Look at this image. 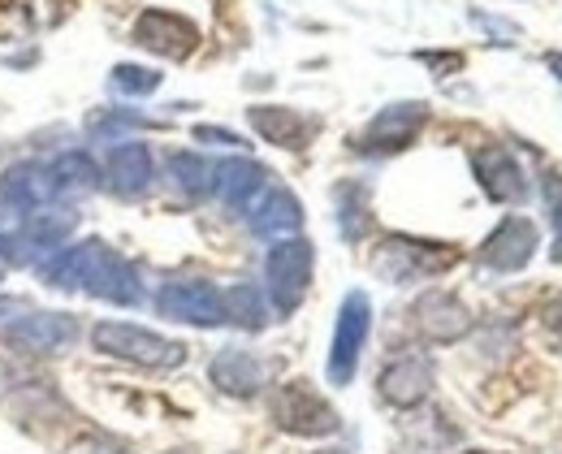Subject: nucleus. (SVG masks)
<instances>
[{"label": "nucleus", "instance_id": "nucleus-10", "mask_svg": "<svg viewBox=\"0 0 562 454\" xmlns=\"http://www.w3.org/2000/svg\"><path fill=\"white\" fill-rule=\"evenodd\" d=\"M151 307H156L160 316L182 320V325H195V329H216V325H225L221 291H216L212 282H200V277H191V282H165V286L156 291Z\"/></svg>", "mask_w": 562, "mask_h": 454}, {"label": "nucleus", "instance_id": "nucleus-21", "mask_svg": "<svg viewBox=\"0 0 562 454\" xmlns=\"http://www.w3.org/2000/svg\"><path fill=\"white\" fill-rule=\"evenodd\" d=\"M247 222H251V234H256V238H294L299 226H303V204H299L294 191L269 186V191L260 195V204L247 213Z\"/></svg>", "mask_w": 562, "mask_h": 454}, {"label": "nucleus", "instance_id": "nucleus-27", "mask_svg": "<svg viewBox=\"0 0 562 454\" xmlns=\"http://www.w3.org/2000/svg\"><path fill=\"white\" fill-rule=\"evenodd\" d=\"M160 82H165L160 70L135 66V61H122V66L109 70V91H113V95H126V100H143V95L160 91Z\"/></svg>", "mask_w": 562, "mask_h": 454}, {"label": "nucleus", "instance_id": "nucleus-2", "mask_svg": "<svg viewBox=\"0 0 562 454\" xmlns=\"http://www.w3.org/2000/svg\"><path fill=\"white\" fill-rule=\"evenodd\" d=\"M78 229V213L70 204H48L31 217H22L13 229H0V264L4 269H35L40 260H48L57 247L70 242Z\"/></svg>", "mask_w": 562, "mask_h": 454}, {"label": "nucleus", "instance_id": "nucleus-35", "mask_svg": "<svg viewBox=\"0 0 562 454\" xmlns=\"http://www.w3.org/2000/svg\"><path fill=\"white\" fill-rule=\"evenodd\" d=\"M546 66H550V75L562 78V53H546Z\"/></svg>", "mask_w": 562, "mask_h": 454}, {"label": "nucleus", "instance_id": "nucleus-14", "mask_svg": "<svg viewBox=\"0 0 562 454\" xmlns=\"http://www.w3.org/2000/svg\"><path fill=\"white\" fill-rule=\"evenodd\" d=\"M472 169H476V182H481V191L490 195L493 204H524L528 200L524 164L515 160L510 148H502V144L476 148L472 151Z\"/></svg>", "mask_w": 562, "mask_h": 454}, {"label": "nucleus", "instance_id": "nucleus-20", "mask_svg": "<svg viewBox=\"0 0 562 454\" xmlns=\"http://www.w3.org/2000/svg\"><path fill=\"white\" fill-rule=\"evenodd\" d=\"M247 122H251V130L265 144L285 151H303L307 139H312V122L299 109H285V104H251L247 109Z\"/></svg>", "mask_w": 562, "mask_h": 454}, {"label": "nucleus", "instance_id": "nucleus-18", "mask_svg": "<svg viewBox=\"0 0 562 454\" xmlns=\"http://www.w3.org/2000/svg\"><path fill=\"white\" fill-rule=\"evenodd\" d=\"M212 191H216V200H221L229 213H251V208L260 204V195L269 191V169H265L260 160L234 156V160L216 164Z\"/></svg>", "mask_w": 562, "mask_h": 454}, {"label": "nucleus", "instance_id": "nucleus-3", "mask_svg": "<svg viewBox=\"0 0 562 454\" xmlns=\"http://www.w3.org/2000/svg\"><path fill=\"white\" fill-rule=\"evenodd\" d=\"M91 347L109 360H122V364H139V368H178L187 360V347L165 338V333H151L143 325L131 320H95L87 329Z\"/></svg>", "mask_w": 562, "mask_h": 454}, {"label": "nucleus", "instance_id": "nucleus-4", "mask_svg": "<svg viewBox=\"0 0 562 454\" xmlns=\"http://www.w3.org/2000/svg\"><path fill=\"white\" fill-rule=\"evenodd\" d=\"M459 260L454 247L446 242H424V238H407V234H385L381 247L372 251V273L385 277L390 286H407V282H424L446 273Z\"/></svg>", "mask_w": 562, "mask_h": 454}, {"label": "nucleus", "instance_id": "nucleus-32", "mask_svg": "<svg viewBox=\"0 0 562 454\" xmlns=\"http://www.w3.org/2000/svg\"><path fill=\"white\" fill-rule=\"evenodd\" d=\"M31 311V303L26 299H13V295H0V338H4V329L13 325V320H22Z\"/></svg>", "mask_w": 562, "mask_h": 454}, {"label": "nucleus", "instance_id": "nucleus-7", "mask_svg": "<svg viewBox=\"0 0 562 454\" xmlns=\"http://www.w3.org/2000/svg\"><path fill=\"white\" fill-rule=\"evenodd\" d=\"M368 333H372V299L363 291H351L338 307V320H334V342H329V360H325L329 385H351L355 381Z\"/></svg>", "mask_w": 562, "mask_h": 454}, {"label": "nucleus", "instance_id": "nucleus-12", "mask_svg": "<svg viewBox=\"0 0 562 454\" xmlns=\"http://www.w3.org/2000/svg\"><path fill=\"white\" fill-rule=\"evenodd\" d=\"M432 385H437V368H432V355H424V351H407V355H398V360H390L385 368H381V377H376V394H381V402H390V407H420L424 398L432 394Z\"/></svg>", "mask_w": 562, "mask_h": 454}, {"label": "nucleus", "instance_id": "nucleus-28", "mask_svg": "<svg viewBox=\"0 0 562 454\" xmlns=\"http://www.w3.org/2000/svg\"><path fill=\"white\" fill-rule=\"evenodd\" d=\"M541 195H546V208H550V226H554V234H559L554 260H562V173H550V178H546Z\"/></svg>", "mask_w": 562, "mask_h": 454}, {"label": "nucleus", "instance_id": "nucleus-8", "mask_svg": "<svg viewBox=\"0 0 562 454\" xmlns=\"http://www.w3.org/2000/svg\"><path fill=\"white\" fill-rule=\"evenodd\" d=\"M48 204H66L57 182H53L48 160H18L0 173V213L22 222V217H31Z\"/></svg>", "mask_w": 562, "mask_h": 454}, {"label": "nucleus", "instance_id": "nucleus-36", "mask_svg": "<svg viewBox=\"0 0 562 454\" xmlns=\"http://www.w3.org/2000/svg\"><path fill=\"white\" fill-rule=\"evenodd\" d=\"M169 454H195V451H169Z\"/></svg>", "mask_w": 562, "mask_h": 454}, {"label": "nucleus", "instance_id": "nucleus-34", "mask_svg": "<svg viewBox=\"0 0 562 454\" xmlns=\"http://www.w3.org/2000/svg\"><path fill=\"white\" fill-rule=\"evenodd\" d=\"M541 320H546V329H550V333H559V338H562V299H550V303H546Z\"/></svg>", "mask_w": 562, "mask_h": 454}, {"label": "nucleus", "instance_id": "nucleus-26", "mask_svg": "<svg viewBox=\"0 0 562 454\" xmlns=\"http://www.w3.org/2000/svg\"><path fill=\"white\" fill-rule=\"evenodd\" d=\"M169 178H173V186H178L182 195L204 200V195H212L216 164H209V160L195 156V151H173V156H169Z\"/></svg>", "mask_w": 562, "mask_h": 454}, {"label": "nucleus", "instance_id": "nucleus-17", "mask_svg": "<svg viewBox=\"0 0 562 454\" xmlns=\"http://www.w3.org/2000/svg\"><path fill=\"white\" fill-rule=\"evenodd\" d=\"M269 360H260L256 351H243V347H221L209 364V381L229 394V398H256L265 385H269Z\"/></svg>", "mask_w": 562, "mask_h": 454}, {"label": "nucleus", "instance_id": "nucleus-30", "mask_svg": "<svg viewBox=\"0 0 562 454\" xmlns=\"http://www.w3.org/2000/svg\"><path fill=\"white\" fill-rule=\"evenodd\" d=\"M70 454H126V446H122V442H113V438H104V433H91V438L74 442Z\"/></svg>", "mask_w": 562, "mask_h": 454}, {"label": "nucleus", "instance_id": "nucleus-15", "mask_svg": "<svg viewBox=\"0 0 562 454\" xmlns=\"http://www.w3.org/2000/svg\"><path fill=\"white\" fill-rule=\"evenodd\" d=\"M537 247H541V234H537V226L528 217H506L481 242V256L476 260L485 269H493V273H519V269H528V260L537 256Z\"/></svg>", "mask_w": 562, "mask_h": 454}, {"label": "nucleus", "instance_id": "nucleus-22", "mask_svg": "<svg viewBox=\"0 0 562 454\" xmlns=\"http://www.w3.org/2000/svg\"><path fill=\"white\" fill-rule=\"evenodd\" d=\"M48 169H53V182H57L61 200H70V195H87V191H95V186L104 182V169L91 160V151L87 148L61 151L57 160H48Z\"/></svg>", "mask_w": 562, "mask_h": 454}, {"label": "nucleus", "instance_id": "nucleus-24", "mask_svg": "<svg viewBox=\"0 0 562 454\" xmlns=\"http://www.w3.org/2000/svg\"><path fill=\"white\" fill-rule=\"evenodd\" d=\"M338 200V234L347 242H359L368 229H372V208H368V186L363 182H342L334 191Z\"/></svg>", "mask_w": 562, "mask_h": 454}, {"label": "nucleus", "instance_id": "nucleus-13", "mask_svg": "<svg viewBox=\"0 0 562 454\" xmlns=\"http://www.w3.org/2000/svg\"><path fill=\"white\" fill-rule=\"evenodd\" d=\"M428 122V104L424 100H398V104H385L359 135V148L363 151H403Z\"/></svg>", "mask_w": 562, "mask_h": 454}, {"label": "nucleus", "instance_id": "nucleus-23", "mask_svg": "<svg viewBox=\"0 0 562 454\" xmlns=\"http://www.w3.org/2000/svg\"><path fill=\"white\" fill-rule=\"evenodd\" d=\"M225 325H234V329H247V333H260L265 325H269V299H265V291L260 286H251V282H234L225 295Z\"/></svg>", "mask_w": 562, "mask_h": 454}, {"label": "nucleus", "instance_id": "nucleus-19", "mask_svg": "<svg viewBox=\"0 0 562 454\" xmlns=\"http://www.w3.org/2000/svg\"><path fill=\"white\" fill-rule=\"evenodd\" d=\"M151 178H156V164H151V148L139 139H126V144H113L109 160H104V186L117 195V200H139L151 191Z\"/></svg>", "mask_w": 562, "mask_h": 454}, {"label": "nucleus", "instance_id": "nucleus-31", "mask_svg": "<svg viewBox=\"0 0 562 454\" xmlns=\"http://www.w3.org/2000/svg\"><path fill=\"white\" fill-rule=\"evenodd\" d=\"M472 22H476V26H485V31H493V35H497V44H515V39H519V26L497 22V18H490V13H472Z\"/></svg>", "mask_w": 562, "mask_h": 454}, {"label": "nucleus", "instance_id": "nucleus-6", "mask_svg": "<svg viewBox=\"0 0 562 454\" xmlns=\"http://www.w3.org/2000/svg\"><path fill=\"white\" fill-rule=\"evenodd\" d=\"M312 269H316V247L307 238H278L269 247V256H265V291H269L278 316H290L299 303L307 299Z\"/></svg>", "mask_w": 562, "mask_h": 454}, {"label": "nucleus", "instance_id": "nucleus-11", "mask_svg": "<svg viewBox=\"0 0 562 454\" xmlns=\"http://www.w3.org/2000/svg\"><path fill=\"white\" fill-rule=\"evenodd\" d=\"M78 333L82 329H78V320L70 311H35L31 307L22 320H13L4 329V342L26 351V355H57V351H70L78 342Z\"/></svg>", "mask_w": 562, "mask_h": 454}, {"label": "nucleus", "instance_id": "nucleus-9", "mask_svg": "<svg viewBox=\"0 0 562 454\" xmlns=\"http://www.w3.org/2000/svg\"><path fill=\"white\" fill-rule=\"evenodd\" d=\"M131 39L139 44L143 53H151V57L187 61L200 48V26L191 18H182V13H169V9H143L139 18H135Z\"/></svg>", "mask_w": 562, "mask_h": 454}, {"label": "nucleus", "instance_id": "nucleus-16", "mask_svg": "<svg viewBox=\"0 0 562 454\" xmlns=\"http://www.w3.org/2000/svg\"><path fill=\"white\" fill-rule=\"evenodd\" d=\"M412 320H416V329L424 338L437 342V347H450V342L472 333V311L450 291H424L416 307H412Z\"/></svg>", "mask_w": 562, "mask_h": 454}, {"label": "nucleus", "instance_id": "nucleus-29", "mask_svg": "<svg viewBox=\"0 0 562 454\" xmlns=\"http://www.w3.org/2000/svg\"><path fill=\"white\" fill-rule=\"evenodd\" d=\"M195 139L212 144V148H247V139L234 135V130H225V126H195Z\"/></svg>", "mask_w": 562, "mask_h": 454}, {"label": "nucleus", "instance_id": "nucleus-25", "mask_svg": "<svg viewBox=\"0 0 562 454\" xmlns=\"http://www.w3.org/2000/svg\"><path fill=\"white\" fill-rule=\"evenodd\" d=\"M147 126H156V122L131 113V109H100V113L87 117V135L95 144H126L135 130H147Z\"/></svg>", "mask_w": 562, "mask_h": 454}, {"label": "nucleus", "instance_id": "nucleus-37", "mask_svg": "<svg viewBox=\"0 0 562 454\" xmlns=\"http://www.w3.org/2000/svg\"><path fill=\"white\" fill-rule=\"evenodd\" d=\"M472 454H490V451H472Z\"/></svg>", "mask_w": 562, "mask_h": 454}, {"label": "nucleus", "instance_id": "nucleus-1", "mask_svg": "<svg viewBox=\"0 0 562 454\" xmlns=\"http://www.w3.org/2000/svg\"><path fill=\"white\" fill-rule=\"evenodd\" d=\"M40 282L48 291H66V295H91L113 307H139L143 303V282L139 269L113 251L104 238H82V242H66L57 247L48 260L35 264Z\"/></svg>", "mask_w": 562, "mask_h": 454}, {"label": "nucleus", "instance_id": "nucleus-33", "mask_svg": "<svg viewBox=\"0 0 562 454\" xmlns=\"http://www.w3.org/2000/svg\"><path fill=\"white\" fill-rule=\"evenodd\" d=\"M424 66H432V70H459L463 66V57L459 53H420Z\"/></svg>", "mask_w": 562, "mask_h": 454}, {"label": "nucleus", "instance_id": "nucleus-5", "mask_svg": "<svg viewBox=\"0 0 562 454\" xmlns=\"http://www.w3.org/2000/svg\"><path fill=\"white\" fill-rule=\"evenodd\" d=\"M269 416H273V424H278L281 433H290V438H334L342 429L338 407L321 389H312V381H285V385H278V394L269 402Z\"/></svg>", "mask_w": 562, "mask_h": 454}]
</instances>
